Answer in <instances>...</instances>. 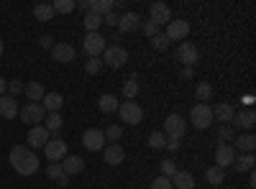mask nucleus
Segmentation results:
<instances>
[{"mask_svg": "<svg viewBox=\"0 0 256 189\" xmlns=\"http://www.w3.org/2000/svg\"><path fill=\"white\" fill-rule=\"evenodd\" d=\"M164 149H169V151H177V149H180V141H177V138H166Z\"/></svg>", "mask_w": 256, "mask_h": 189, "instance_id": "47", "label": "nucleus"}, {"mask_svg": "<svg viewBox=\"0 0 256 189\" xmlns=\"http://www.w3.org/2000/svg\"><path fill=\"white\" fill-rule=\"evenodd\" d=\"M100 69H102V59L100 56H90L88 61H84V72L88 74H100Z\"/></svg>", "mask_w": 256, "mask_h": 189, "instance_id": "36", "label": "nucleus"}, {"mask_svg": "<svg viewBox=\"0 0 256 189\" xmlns=\"http://www.w3.org/2000/svg\"><path fill=\"white\" fill-rule=\"evenodd\" d=\"M102 23H108V26H118V13H108V15H102Z\"/></svg>", "mask_w": 256, "mask_h": 189, "instance_id": "46", "label": "nucleus"}, {"mask_svg": "<svg viewBox=\"0 0 256 189\" xmlns=\"http://www.w3.org/2000/svg\"><path fill=\"white\" fill-rule=\"evenodd\" d=\"M6 90H8V82H6V79H3V77H0V95H3V92H6Z\"/></svg>", "mask_w": 256, "mask_h": 189, "instance_id": "50", "label": "nucleus"}, {"mask_svg": "<svg viewBox=\"0 0 256 189\" xmlns=\"http://www.w3.org/2000/svg\"><path fill=\"white\" fill-rule=\"evenodd\" d=\"M0 56H3V41H0Z\"/></svg>", "mask_w": 256, "mask_h": 189, "instance_id": "51", "label": "nucleus"}, {"mask_svg": "<svg viewBox=\"0 0 256 189\" xmlns=\"http://www.w3.org/2000/svg\"><path fill=\"white\" fill-rule=\"evenodd\" d=\"M98 108H100V113H116L118 110V97L116 95H100Z\"/></svg>", "mask_w": 256, "mask_h": 189, "instance_id": "27", "label": "nucleus"}, {"mask_svg": "<svg viewBox=\"0 0 256 189\" xmlns=\"http://www.w3.org/2000/svg\"><path fill=\"white\" fill-rule=\"evenodd\" d=\"M187 33H190V23L182 20V18H177V20H169V23H166V33L164 36L169 41H184Z\"/></svg>", "mask_w": 256, "mask_h": 189, "instance_id": "12", "label": "nucleus"}, {"mask_svg": "<svg viewBox=\"0 0 256 189\" xmlns=\"http://www.w3.org/2000/svg\"><path fill=\"white\" fill-rule=\"evenodd\" d=\"M136 95H138V82H136V77L126 79V85H123V97H126V100H134Z\"/></svg>", "mask_w": 256, "mask_h": 189, "instance_id": "34", "label": "nucleus"}, {"mask_svg": "<svg viewBox=\"0 0 256 189\" xmlns=\"http://www.w3.org/2000/svg\"><path fill=\"white\" fill-rule=\"evenodd\" d=\"M102 64H108L110 69H120L126 61H128V51L123 49V46H118V44H113V46H108L102 51Z\"/></svg>", "mask_w": 256, "mask_h": 189, "instance_id": "6", "label": "nucleus"}, {"mask_svg": "<svg viewBox=\"0 0 256 189\" xmlns=\"http://www.w3.org/2000/svg\"><path fill=\"white\" fill-rule=\"evenodd\" d=\"M233 149H238L241 154H254V149H256V136L254 133H244V136H236L233 138Z\"/></svg>", "mask_w": 256, "mask_h": 189, "instance_id": "21", "label": "nucleus"}, {"mask_svg": "<svg viewBox=\"0 0 256 189\" xmlns=\"http://www.w3.org/2000/svg\"><path fill=\"white\" fill-rule=\"evenodd\" d=\"M102 156H105V164H110V166H118V164L126 161V151H123L120 143H108L102 149Z\"/></svg>", "mask_w": 256, "mask_h": 189, "instance_id": "17", "label": "nucleus"}, {"mask_svg": "<svg viewBox=\"0 0 256 189\" xmlns=\"http://www.w3.org/2000/svg\"><path fill=\"white\" fill-rule=\"evenodd\" d=\"M164 143H166V136L159 133V131H154L148 136V146H152V149H164Z\"/></svg>", "mask_w": 256, "mask_h": 189, "instance_id": "40", "label": "nucleus"}, {"mask_svg": "<svg viewBox=\"0 0 256 189\" xmlns=\"http://www.w3.org/2000/svg\"><path fill=\"white\" fill-rule=\"evenodd\" d=\"M254 164H256L254 154H241V156L233 159V169H236V172H251Z\"/></svg>", "mask_w": 256, "mask_h": 189, "instance_id": "26", "label": "nucleus"}, {"mask_svg": "<svg viewBox=\"0 0 256 189\" xmlns=\"http://www.w3.org/2000/svg\"><path fill=\"white\" fill-rule=\"evenodd\" d=\"M52 56H54V61H59V64H70V61H74L77 51H74L72 44H54L52 46Z\"/></svg>", "mask_w": 256, "mask_h": 189, "instance_id": "16", "label": "nucleus"}, {"mask_svg": "<svg viewBox=\"0 0 256 189\" xmlns=\"http://www.w3.org/2000/svg\"><path fill=\"white\" fill-rule=\"evenodd\" d=\"M190 123L195 125L198 131H208L212 125V108L208 102H198L195 108L190 110Z\"/></svg>", "mask_w": 256, "mask_h": 189, "instance_id": "2", "label": "nucleus"}, {"mask_svg": "<svg viewBox=\"0 0 256 189\" xmlns=\"http://www.w3.org/2000/svg\"><path fill=\"white\" fill-rule=\"evenodd\" d=\"M82 143H84V149L88 151H100V149H105V133L102 131H98V128H88L84 131V136H82Z\"/></svg>", "mask_w": 256, "mask_h": 189, "instance_id": "11", "label": "nucleus"}, {"mask_svg": "<svg viewBox=\"0 0 256 189\" xmlns=\"http://www.w3.org/2000/svg\"><path fill=\"white\" fill-rule=\"evenodd\" d=\"M105 49H108V38H105V36H100V33H88V36H84L82 51L88 56H102Z\"/></svg>", "mask_w": 256, "mask_h": 189, "instance_id": "8", "label": "nucleus"}, {"mask_svg": "<svg viewBox=\"0 0 256 189\" xmlns=\"http://www.w3.org/2000/svg\"><path fill=\"white\" fill-rule=\"evenodd\" d=\"M148 41H152V46H154L156 51H164V49L169 46V38H166L164 33H156L154 38H148Z\"/></svg>", "mask_w": 256, "mask_h": 189, "instance_id": "41", "label": "nucleus"}, {"mask_svg": "<svg viewBox=\"0 0 256 189\" xmlns=\"http://www.w3.org/2000/svg\"><path fill=\"white\" fill-rule=\"evenodd\" d=\"M34 15H36V20H52L54 18V8L46 5V3L44 5H36L34 8Z\"/></svg>", "mask_w": 256, "mask_h": 189, "instance_id": "35", "label": "nucleus"}, {"mask_svg": "<svg viewBox=\"0 0 256 189\" xmlns=\"http://www.w3.org/2000/svg\"><path fill=\"white\" fill-rule=\"evenodd\" d=\"M118 115H120V120H123V123H128V125H138V123L144 120V110H141V105H138V102H134V100L120 102V105H118Z\"/></svg>", "mask_w": 256, "mask_h": 189, "instance_id": "4", "label": "nucleus"}, {"mask_svg": "<svg viewBox=\"0 0 256 189\" xmlns=\"http://www.w3.org/2000/svg\"><path fill=\"white\" fill-rule=\"evenodd\" d=\"M18 102H16V97H10V95H0V118H6V120H13L16 115H18Z\"/></svg>", "mask_w": 256, "mask_h": 189, "instance_id": "20", "label": "nucleus"}, {"mask_svg": "<svg viewBox=\"0 0 256 189\" xmlns=\"http://www.w3.org/2000/svg\"><path fill=\"white\" fill-rule=\"evenodd\" d=\"M62 125H64V120H62L59 113H49V115H46V125H44V128H46L49 133H59Z\"/></svg>", "mask_w": 256, "mask_h": 189, "instance_id": "31", "label": "nucleus"}, {"mask_svg": "<svg viewBox=\"0 0 256 189\" xmlns=\"http://www.w3.org/2000/svg\"><path fill=\"white\" fill-rule=\"evenodd\" d=\"M233 115H236V108H233L230 102H220V105H216V108H212V118H218L220 123H228V125H230Z\"/></svg>", "mask_w": 256, "mask_h": 189, "instance_id": "22", "label": "nucleus"}, {"mask_svg": "<svg viewBox=\"0 0 256 189\" xmlns=\"http://www.w3.org/2000/svg\"><path fill=\"white\" fill-rule=\"evenodd\" d=\"M192 77H195V72H192L190 67H184V69H182V79H192Z\"/></svg>", "mask_w": 256, "mask_h": 189, "instance_id": "49", "label": "nucleus"}, {"mask_svg": "<svg viewBox=\"0 0 256 189\" xmlns=\"http://www.w3.org/2000/svg\"><path fill=\"white\" fill-rule=\"evenodd\" d=\"M233 138H236V131H233L230 125H220V131H218V141H220V143H233Z\"/></svg>", "mask_w": 256, "mask_h": 189, "instance_id": "39", "label": "nucleus"}, {"mask_svg": "<svg viewBox=\"0 0 256 189\" xmlns=\"http://www.w3.org/2000/svg\"><path fill=\"white\" fill-rule=\"evenodd\" d=\"M195 95H198V100L208 102V100L212 97V87L208 85V82H198V87H195Z\"/></svg>", "mask_w": 256, "mask_h": 189, "instance_id": "37", "label": "nucleus"}, {"mask_svg": "<svg viewBox=\"0 0 256 189\" xmlns=\"http://www.w3.org/2000/svg\"><path fill=\"white\" fill-rule=\"evenodd\" d=\"M46 143H49V131L44 128V125H34V128H28V136H26L28 149H44Z\"/></svg>", "mask_w": 256, "mask_h": 189, "instance_id": "10", "label": "nucleus"}, {"mask_svg": "<svg viewBox=\"0 0 256 189\" xmlns=\"http://www.w3.org/2000/svg\"><path fill=\"white\" fill-rule=\"evenodd\" d=\"M44 154H46V159L52 164H59L64 156H70L67 154V143H64L62 138H49V143L44 146Z\"/></svg>", "mask_w": 256, "mask_h": 189, "instance_id": "9", "label": "nucleus"}, {"mask_svg": "<svg viewBox=\"0 0 256 189\" xmlns=\"http://www.w3.org/2000/svg\"><path fill=\"white\" fill-rule=\"evenodd\" d=\"M177 172H180V169L174 166V161H172V159H164V161H162V174H159V177H166V179H172V177H174Z\"/></svg>", "mask_w": 256, "mask_h": 189, "instance_id": "38", "label": "nucleus"}, {"mask_svg": "<svg viewBox=\"0 0 256 189\" xmlns=\"http://www.w3.org/2000/svg\"><path fill=\"white\" fill-rule=\"evenodd\" d=\"M148 20L152 23H156V26H162V23H169L172 20V10H169V5H164V3H154L152 8H148Z\"/></svg>", "mask_w": 256, "mask_h": 189, "instance_id": "18", "label": "nucleus"}, {"mask_svg": "<svg viewBox=\"0 0 256 189\" xmlns=\"http://www.w3.org/2000/svg\"><path fill=\"white\" fill-rule=\"evenodd\" d=\"M59 164H62V169H64V174H67V177L84 172V159L82 156H64Z\"/></svg>", "mask_w": 256, "mask_h": 189, "instance_id": "19", "label": "nucleus"}, {"mask_svg": "<svg viewBox=\"0 0 256 189\" xmlns=\"http://www.w3.org/2000/svg\"><path fill=\"white\" fill-rule=\"evenodd\" d=\"M177 61L192 69V67H195L198 61H200V49L192 44V41H182L180 49H177Z\"/></svg>", "mask_w": 256, "mask_h": 189, "instance_id": "7", "label": "nucleus"}, {"mask_svg": "<svg viewBox=\"0 0 256 189\" xmlns=\"http://www.w3.org/2000/svg\"><path fill=\"white\" fill-rule=\"evenodd\" d=\"M77 8H80V10H84V13H90V0H80Z\"/></svg>", "mask_w": 256, "mask_h": 189, "instance_id": "48", "label": "nucleus"}, {"mask_svg": "<svg viewBox=\"0 0 256 189\" xmlns=\"http://www.w3.org/2000/svg\"><path fill=\"white\" fill-rule=\"evenodd\" d=\"M52 8H54V13H72L77 8V3L74 0H54Z\"/></svg>", "mask_w": 256, "mask_h": 189, "instance_id": "33", "label": "nucleus"}, {"mask_svg": "<svg viewBox=\"0 0 256 189\" xmlns=\"http://www.w3.org/2000/svg\"><path fill=\"white\" fill-rule=\"evenodd\" d=\"M187 133V120L180 115V113H172V115H166V120H164V136L166 138H182Z\"/></svg>", "mask_w": 256, "mask_h": 189, "instance_id": "5", "label": "nucleus"}, {"mask_svg": "<svg viewBox=\"0 0 256 189\" xmlns=\"http://www.w3.org/2000/svg\"><path fill=\"white\" fill-rule=\"evenodd\" d=\"M138 26H141L138 13L123 10V13L118 15V31H120V33H134V31H138Z\"/></svg>", "mask_w": 256, "mask_h": 189, "instance_id": "14", "label": "nucleus"}, {"mask_svg": "<svg viewBox=\"0 0 256 189\" xmlns=\"http://www.w3.org/2000/svg\"><path fill=\"white\" fill-rule=\"evenodd\" d=\"M24 92H26L28 102H41V100H44V95H46L41 82H28V85H24Z\"/></svg>", "mask_w": 256, "mask_h": 189, "instance_id": "25", "label": "nucleus"}, {"mask_svg": "<svg viewBox=\"0 0 256 189\" xmlns=\"http://www.w3.org/2000/svg\"><path fill=\"white\" fill-rule=\"evenodd\" d=\"M141 28H144V33H146L148 38H154V36L159 33V26H156V23H152V20H144V26H141Z\"/></svg>", "mask_w": 256, "mask_h": 189, "instance_id": "43", "label": "nucleus"}, {"mask_svg": "<svg viewBox=\"0 0 256 189\" xmlns=\"http://www.w3.org/2000/svg\"><path fill=\"white\" fill-rule=\"evenodd\" d=\"M233 159H236V149H233L230 143H218V149H216V166L228 169V166H233Z\"/></svg>", "mask_w": 256, "mask_h": 189, "instance_id": "15", "label": "nucleus"}, {"mask_svg": "<svg viewBox=\"0 0 256 189\" xmlns=\"http://www.w3.org/2000/svg\"><path fill=\"white\" fill-rule=\"evenodd\" d=\"M100 26H102V18L98 13H84V28H88V33H98Z\"/></svg>", "mask_w": 256, "mask_h": 189, "instance_id": "30", "label": "nucleus"}, {"mask_svg": "<svg viewBox=\"0 0 256 189\" xmlns=\"http://www.w3.org/2000/svg\"><path fill=\"white\" fill-rule=\"evenodd\" d=\"M8 92H10V97H16V95L24 92V85H20L18 79H13V82H8Z\"/></svg>", "mask_w": 256, "mask_h": 189, "instance_id": "44", "label": "nucleus"}, {"mask_svg": "<svg viewBox=\"0 0 256 189\" xmlns=\"http://www.w3.org/2000/svg\"><path fill=\"white\" fill-rule=\"evenodd\" d=\"M46 174H49V179H56V182H59L62 187L67 184V179H70L67 174H64L62 164H49V166H46Z\"/></svg>", "mask_w": 256, "mask_h": 189, "instance_id": "29", "label": "nucleus"}, {"mask_svg": "<svg viewBox=\"0 0 256 189\" xmlns=\"http://www.w3.org/2000/svg\"><path fill=\"white\" fill-rule=\"evenodd\" d=\"M18 118L24 123H31V128H34V125H38L41 120L46 118V110H44V105H41V102H26L24 108L18 110Z\"/></svg>", "mask_w": 256, "mask_h": 189, "instance_id": "3", "label": "nucleus"}, {"mask_svg": "<svg viewBox=\"0 0 256 189\" xmlns=\"http://www.w3.org/2000/svg\"><path fill=\"white\" fill-rule=\"evenodd\" d=\"M172 189H195V177L190 172H177L172 177Z\"/></svg>", "mask_w": 256, "mask_h": 189, "instance_id": "23", "label": "nucleus"}, {"mask_svg": "<svg viewBox=\"0 0 256 189\" xmlns=\"http://www.w3.org/2000/svg\"><path fill=\"white\" fill-rule=\"evenodd\" d=\"M205 179H208L212 187H220L223 179H226V169H220V166H210V169L205 172Z\"/></svg>", "mask_w": 256, "mask_h": 189, "instance_id": "28", "label": "nucleus"}, {"mask_svg": "<svg viewBox=\"0 0 256 189\" xmlns=\"http://www.w3.org/2000/svg\"><path fill=\"white\" fill-rule=\"evenodd\" d=\"M41 105H44L46 113H59V108L64 105V97H62L59 92H46L44 100H41Z\"/></svg>", "mask_w": 256, "mask_h": 189, "instance_id": "24", "label": "nucleus"}, {"mask_svg": "<svg viewBox=\"0 0 256 189\" xmlns=\"http://www.w3.org/2000/svg\"><path fill=\"white\" fill-rule=\"evenodd\" d=\"M254 125H256L254 110H238L236 115H233V120H230V128L233 131H251Z\"/></svg>", "mask_w": 256, "mask_h": 189, "instance_id": "13", "label": "nucleus"}, {"mask_svg": "<svg viewBox=\"0 0 256 189\" xmlns=\"http://www.w3.org/2000/svg\"><path fill=\"white\" fill-rule=\"evenodd\" d=\"M10 166L20 177H31L38 172V156L28 149V146H13L10 149Z\"/></svg>", "mask_w": 256, "mask_h": 189, "instance_id": "1", "label": "nucleus"}, {"mask_svg": "<svg viewBox=\"0 0 256 189\" xmlns=\"http://www.w3.org/2000/svg\"><path fill=\"white\" fill-rule=\"evenodd\" d=\"M38 44H41V46H44V49H52V46H54V38H52L49 33H44V36H41V38H38Z\"/></svg>", "mask_w": 256, "mask_h": 189, "instance_id": "45", "label": "nucleus"}, {"mask_svg": "<svg viewBox=\"0 0 256 189\" xmlns=\"http://www.w3.org/2000/svg\"><path fill=\"white\" fill-rule=\"evenodd\" d=\"M152 189H172V179H166V177H156L152 182Z\"/></svg>", "mask_w": 256, "mask_h": 189, "instance_id": "42", "label": "nucleus"}, {"mask_svg": "<svg viewBox=\"0 0 256 189\" xmlns=\"http://www.w3.org/2000/svg\"><path fill=\"white\" fill-rule=\"evenodd\" d=\"M102 133H105V141H108V143H118L123 138V128H120L118 123L108 125V131H102Z\"/></svg>", "mask_w": 256, "mask_h": 189, "instance_id": "32", "label": "nucleus"}]
</instances>
